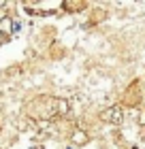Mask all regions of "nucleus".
I'll use <instances>...</instances> for the list:
<instances>
[{"label":"nucleus","instance_id":"nucleus-1","mask_svg":"<svg viewBox=\"0 0 145 149\" xmlns=\"http://www.w3.org/2000/svg\"><path fill=\"white\" fill-rule=\"evenodd\" d=\"M122 117H124V115H122L120 107H109V109H105V111L100 113V119L107 121V124H120Z\"/></svg>","mask_w":145,"mask_h":149},{"label":"nucleus","instance_id":"nucleus-2","mask_svg":"<svg viewBox=\"0 0 145 149\" xmlns=\"http://www.w3.org/2000/svg\"><path fill=\"white\" fill-rule=\"evenodd\" d=\"M0 32H4V34H6V32H13V22L9 17L0 19Z\"/></svg>","mask_w":145,"mask_h":149},{"label":"nucleus","instance_id":"nucleus-3","mask_svg":"<svg viewBox=\"0 0 145 149\" xmlns=\"http://www.w3.org/2000/svg\"><path fill=\"white\" fill-rule=\"evenodd\" d=\"M4 40H6V34H4V32H0V45H2Z\"/></svg>","mask_w":145,"mask_h":149}]
</instances>
